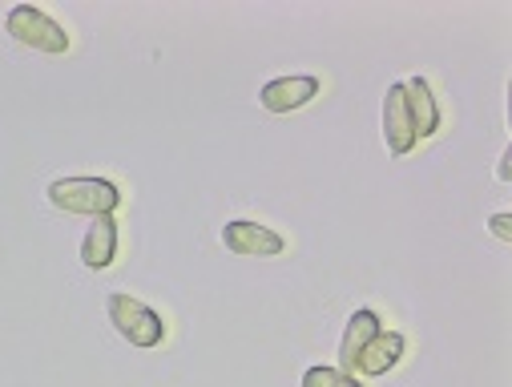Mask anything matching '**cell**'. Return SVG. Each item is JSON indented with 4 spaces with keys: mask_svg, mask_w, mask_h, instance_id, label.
Instances as JSON below:
<instances>
[{
    "mask_svg": "<svg viewBox=\"0 0 512 387\" xmlns=\"http://www.w3.org/2000/svg\"><path fill=\"white\" fill-rule=\"evenodd\" d=\"M45 194L57 210L85 214V218H101L121 206V190L105 178H57V182H49Z\"/></svg>",
    "mask_w": 512,
    "mask_h": 387,
    "instance_id": "obj_1",
    "label": "cell"
},
{
    "mask_svg": "<svg viewBox=\"0 0 512 387\" xmlns=\"http://www.w3.org/2000/svg\"><path fill=\"white\" fill-rule=\"evenodd\" d=\"M105 311H109L113 331H117L125 343H130V347L150 351V347H158V343L166 339V323H162V315H158L154 307H146L142 299H130V295L113 291V295L105 299Z\"/></svg>",
    "mask_w": 512,
    "mask_h": 387,
    "instance_id": "obj_2",
    "label": "cell"
},
{
    "mask_svg": "<svg viewBox=\"0 0 512 387\" xmlns=\"http://www.w3.org/2000/svg\"><path fill=\"white\" fill-rule=\"evenodd\" d=\"M5 29H9V37H13L17 45H25V49H37V53H49V57L69 53V33H65L49 13L33 9V5L9 9Z\"/></svg>",
    "mask_w": 512,
    "mask_h": 387,
    "instance_id": "obj_3",
    "label": "cell"
},
{
    "mask_svg": "<svg viewBox=\"0 0 512 387\" xmlns=\"http://www.w3.org/2000/svg\"><path fill=\"white\" fill-rule=\"evenodd\" d=\"M222 246L238 258H275L287 250V238L263 222H250V218H234L222 226Z\"/></svg>",
    "mask_w": 512,
    "mask_h": 387,
    "instance_id": "obj_4",
    "label": "cell"
},
{
    "mask_svg": "<svg viewBox=\"0 0 512 387\" xmlns=\"http://www.w3.org/2000/svg\"><path fill=\"white\" fill-rule=\"evenodd\" d=\"M383 142H388L392 158H404L416 150V125L408 113V97H404V81L388 85V97H383Z\"/></svg>",
    "mask_w": 512,
    "mask_h": 387,
    "instance_id": "obj_5",
    "label": "cell"
},
{
    "mask_svg": "<svg viewBox=\"0 0 512 387\" xmlns=\"http://www.w3.org/2000/svg\"><path fill=\"white\" fill-rule=\"evenodd\" d=\"M319 97V77H307V73H295V77H275L259 89V105L267 113H295L303 105H311Z\"/></svg>",
    "mask_w": 512,
    "mask_h": 387,
    "instance_id": "obj_6",
    "label": "cell"
},
{
    "mask_svg": "<svg viewBox=\"0 0 512 387\" xmlns=\"http://www.w3.org/2000/svg\"><path fill=\"white\" fill-rule=\"evenodd\" d=\"M117 242H121V234H117V218H113V214L89 218V230H85V238H81V263H85L89 271L113 267Z\"/></svg>",
    "mask_w": 512,
    "mask_h": 387,
    "instance_id": "obj_7",
    "label": "cell"
},
{
    "mask_svg": "<svg viewBox=\"0 0 512 387\" xmlns=\"http://www.w3.org/2000/svg\"><path fill=\"white\" fill-rule=\"evenodd\" d=\"M404 351H408V339H404L400 331H379V335L363 347V355L355 359V371H359V375H388V371L404 359Z\"/></svg>",
    "mask_w": 512,
    "mask_h": 387,
    "instance_id": "obj_8",
    "label": "cell"
},
{
    "mask_svg": "<svg viewBox=\"0 0 512 387\" xmlns=\"http://www.w3.org/2000/svg\"><path fill=\"white\" fill-rule=\"evenodd\" d=\"M383 331V323H379V315L375 311H355L351 319H347V327H343V339H339V371H355V359L363 355V347L375 339Z\"/></svg>",
    "mask_w": 512,
    "mask_h": 387,
    "instance_id": "obj_9",
    "label": "cell"
},
{
    "mask_svg": "<svg viewBox=\"0 0 512 387\" xmlns=\"http://www.w3.org/2000/svg\"><path fill=\"white\" fill-rule=\"evenodd\" d=\"M404 97H408V113H412V125H416V138H432L440 129V121H444L432 85L424 77H412V81H404Z\"/></svg>",
    "mask_w": 512,
    "mask_h": 387,
    "instance_id": "obj_10",
    "label": "cell"
},
{
    "mask_svg": "<svg viewBox=\"0 0 512 387\" xmlns=\"http://www.w3.org/2000/svg\"><path fill=\"white\" fill-rule=\"evenodd\" d=\"M303 387H363L355 375L339 371V367H307L303 371Z\"/></svg>",
    "mask_w": 512,
    "mask_h": 387,
    "instance_id": "obj_11",
    "label": "cell"
},
{
    "mask_svg": "<svg viewBox=\"0 0 512 387\" xmlns=\"http://www.w3.org/2000/svg\"><path fill=\"white\" fill-rule=\"evenodd\" d=\"M488 230H492L500 242H512V214H492V218H488Z\"/></svg>",
    "mask_w": 512,
    "mask_h": 387,
    "instance_id": "obj_12",
    "label": "cell"
},
{
    "mask_svg": "<svg viewBox=\"0 0 512 387\" xmlns=\"http://www.w3.org/2000/svg\"><path fill=\"white\" fill-rule=\"evenodd\" d=\"M508 162H512V146H504V154H500V166H496V178H500V182L512 178V174H508Z\"/></svg>",
    "mask_w": 512,
    "mask_h": 387,
    "instance_id": "obj_13",
    "label": "cell"
}]
</instances>
